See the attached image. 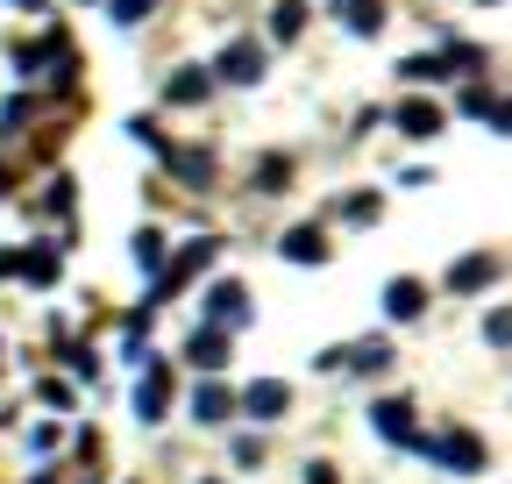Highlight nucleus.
<instances>
[{
	"instance_id": "obj_1",
	"label": "nucleus",
	"mask_w": 512,
	"mask_h": 484,
	"mask_svg": "<svg viewBox=\"0 0 512 484\" xmlns=\"http://www.w3.org/2000/svg\"><path fill=\"white\" fill-rule=\"evenodd\" d=\"M413 456L441 463L448 477H477V470H484V442H477L470 428H448V435H420V449H413Z\"/></svg>"
},
{
	"instance_id": "obj_2",
	"label": "nucleus",
	"mask_w": 512,
	"mask_h": 484,
	"mask_svg": "<svg viewBox=\"0 0 512 484\" xmlns=\"http://www.w3.org/2000/svg\"><path fill=\"white\" fill-rule=\"evenodd\" d=\"M214 72H221L228 86H256V79H264V43H249V36L228 43V50L214 57Z\"/></svg>"
},
{
	"instance_id": "obj_3",
	"label": "nucleus",
	"mask_w": 512,
	"mask_h": 484,
	"mask_svg": "<svg viewBox=\"0 0 512 484\" xmlns=\"http://www.w3.org/2000/svg\"><path fill=\"white\" fill-rule=\"evenodd\" d=\"M370 428H377L384 442H399V449H420V428H413V406H406V399H377V406H370Z\"/></svg>"
},
{
	"instance_id": "obj_4",
	"label": "nucleus",
	"mask_w": 512,
	"mask_h": 484,
	"mask_svg": "<svg viewBox=\"0 0 512 484\" xmlns=\"http://www.w3.org/2000/svg\"><path fill=\"white\" fill-rule=\"evenodd\" d=\"M242 321H249V292L235 278L207 285V328H242Z\"/></svg>"
},
{
	"instance_id": "obj_5",
	"label": "nucleus",
	"mask_w": 512,
	"mask_h": 484,
	"mask_svg": "<svg viewBox=\"0 0 512 484\" xmlns=\"http://www.w3.org/2000/svg\"><path fill=\"white\" fill-rule=\"evenodd\" d=\"M242 413H249V420H285V413H292V385L256 378V385L242 392Z\"/></svg>"
},
{
	"instance_id": "obj_6",
	"label": "nucleus",
	"mask_w": 512,
	"mask_h": 484,
	"mask_svg": "<svg viewBox=\"0 0 512 484\" xmlns=\"http://www.w3.org/2000/svg\"><path fill=\"white\" fill-rule=\"evenodd\" d=\"M185 363H192V371H221V363H228V328H192Z\"/></svg>"
},
{
	"instance_id": "obj_7",
	"label": "nucleus",
	"mask_w": 512,
	"mask_h": 484,
	"mask_svg": "<svg viewBox=\"0 0 512 484\" xmlns=\"http://www.w3.org/2000/svg\"><path fill=\"white\" fill-rule=\"evenodd\" d=\"M441 129H448V114H441L434 100H406V107H399V136L427 143V136H441Z\"/></svg>"
},
{
	"instance_id": "obj_8",
	"label": "nucleus",
	"mask_w": 512,
	"mask_h": 484,
	"mask_svg": "<svg viewBox=\"0 0 512 484\" xmlns=\"http://www.w3.org/2000/svg\"><path fill=\"white\" fill-rule=\"evenodd\" d=\"M164 406H171V371H164V363H150L143 385H136V413H143V420H164Z\"/></svg>"
},
{
	"instance_id": "obj_9",
	"label": "nucleus",
	"mask_w": 512,
	"mask_h": 484,
	"mask_svg": "<svg viewBox=\"0 0 512 484\" xmlns=\"http://www.w3.org/2000/svg\"><path fill=\"white\" fill-rule=\"evenodd\" d=\"M427 307V285L420 278H392V285H384V314H392V321H413Z\"/></svg>"
},
{
	"instance_id": "obj_10",
	"label": "nucleus",
	"mask_w": 512,
	"mask_h": 484,
	"mask_svg": "<svg viewBox=\"0 0 512 484\" xmlns=\"http://www.w3.org/2000/svg\"><path fill=\"white\" fill-rule=\"evenodd\" d=\"M228 413H235V399H228L221 385H200V392H192V420H200V428H221Z\"/></svg>"
},
{
	"instance_id": "obj_11",
	"label": "nucleus",
	"mask_w": 512,
	"mask_h": 484,
	"mask_svg": "<svg viewBox=\"0 0 512 484\" xmlns=\"http://www.w3.org/2000/svg\"><path fill=\"white\" fill-rule=\"evenodd\" d=\"M498 278V257H463L456 271H448V292H477V285H491Z\"/></svg>"
},
{
	"instance_id": "obj_12",
	"label": "nucleus",
	"mask_w": 512,
	"mask_h": 484,
	"mask_svg": "<svg viewBox=\"0 0 512 484\" xmlns=\"http://www.w3.org/2000/svg\"><path fill=\"white\" fill-rule=\"evenodd\" d=\"M207 86H214V72H200V65H185L171 86H164V100H178V107H192V100H207Z\"/></svg>"
},
{
	"instance_id": "obj_13",
	"label": "nucleus",
	"mask_w": 512,
	"mask_h": 484,
	"mask_svg": "<svg viewBox=\"0 0 512 484\" xmlns=\"http://www.w3.org/2000/svg\"><path fill=\"white\" fill-rule=\"evenodd\" d=\"M349 371H363V378H370V371H392V342H384V335L356 342V349H349Z\"/></svg>"
},
{
	"instance_id": "obj_14",
	"label": "nucleus",
	"mask_w": 512,
	"mask_h": 484,
	"mask_svg": "<svg viewBox=\"0 0 512 484\" xmlns=\"http://www.w3.org/2000/svg\"><path fill=\"white\" fill-rule=\"evenodd\" d=\"M285 257L292 264H328V242H320V228H292L285 235Z\"/></svg>"
},
{
	"instance_id": "obj_15",
	"label": "nucleus",
	"mask_w": 512,
	"mask_h": 484,
	"mask_svg": "<svg viewBox=\"0 0 512 484\" xmlns=\"http://www.w3.org/2000/svg\"><path fill=\"white\" fill-rule=\"evenodd\" d=\"M342 22H349L356 36H377V29H384V8H377V0H342Z\"/></svg>"
},
{
	"instance_id": "obj_16",
	"label": "nucleus",
	"mask_w": 512,
	"mask_h": 484,
	"mask_svg": "<svg viewBox=\"0 0 512 484\" xmlns=\"http://www.w3.org/2000/svg\"><path fill=\"white\" fill-rule=\"evenodd\" d=\"M299 29H306V0H278V8H271V36L292 43Z\"/></svg>"
},
{
	"instance_id": "obj_17",
	"label": "nucleus",
	"mask_w": 512,
	"mask_h": 484,
	"mask_svg": "<svg viewBox=\"0 0 512 484\" xmlns=\"http://www.w3.org/2000/svg\"><path fill=\"white\" fill-rule=\"evenodd\" d=\"M399 79H406V86H434V79H448V57H406Z\"/></svg>"
},
{
	"instance_id": "obj_18",
	"label": "nucleus",
	"mask_w": 512,
	"mask_h": 484,
	"mask_svg": "<svg viewBox=\"0 0 512 484\" xmlns=\"http://www.w3.org/2000/svg\"><path fill=\"white\" fill-rule=\"evenodd\" d=\"M22 278H29V285H50V278H57V250H29V257H22Z\"/></svg>"
},
{
	"instance_id": "obj_19",
	"label": "nucleus",
	"mask_w": 512,
	"mask_h": 484,
	"mask_svg": "<svg viewBox=\"0 0 512 484\" xmlns=\"http://www.w3.org/2000/svg\"><path fill=\"white\" fill-rule=\"evenodd\" d=\"M136 264H143V271H164V235H157V228L136 235Z\"/></svg>"
},
{
	"instance_id": "obj_20",
	"label": "nucleus",
	"mask_w": 512,
	"mask_h": 484,
	"mask_svg": "<svg viewBox=\"0 0 512 484\" xmlns=\"http://www.w3.org/2000/svg\"><path fill=\"white\" fill-rule=\"evenodd\" d=\"M285 178H292L285 157H264V164H256V186H264V193H285Z\"/></svg>"
},
{
	"instance_id": "obj_21",
	"label": "nucleus",
	"mask_w": 512,
	"mask_h": 484,
	"mask_svg": "<svg viewBox=\"0 0 512 484\" xmlns=\"http://www.w3.org/2000/svg\"><path fill=\"white\" fill-rule=\"evenodd\" d=\"M235 463L256 470V463H264V442H256V435H235Z\"/></svg>"
},
{
	"instance_id": "obj_22",
	"label": "nucleus",
	"mask_w": 512,
	"mask_h": 484,
	"mask_svg": "<svg viewBox=\"0 0 512 484\" xmlns=\"http://www.w3.org/2000/svg\"><path fill=\"white\" fill-rule=\"evenodd\" d=\"M484 342H498V349H505V342H512V307H505V314H491V321H484Z\"/></svg>"
},
{
	"instance_id": "obj_23",
	"label": "nucleus",
	"mask_w": 512,
	"mask_h": 484,
	"mask_svg": "<svg viewBox=\"0 0 512 484\" xmlns=\"http://www.w3.org/2000/svg\"><path fill=\"white\" fill-rule=\"evenodd\" d=\"M143 15H150V0H114V22H121V29H128V22H143Z\"/></svg>"
},
{
	"instance_id": "obj_24",
	"label": "nucleus",
	"mask_w": 512,
	"mask_h": 484,
	"mask_svg": "<svg viewBox=\"0 0 512 484\" xmlns=\"http://www.w3.org/2000/svg\"><path fill=\"white\" fill-rule=\"evenodd\" d=\"M342 214H349V221H370V214H377V193H356V200H349Z\"/></svg>"
},
{
	"instance_id": "obj_25",
	"label": "nucleus",
	"mask_w": 512,
	"mask_h": 484,
	"mask_svg": "<svg viewBox=\"0 0 512 484\" xmlns=\"http://www.w3.org/2000/svg\"><path fill=\"white\" fill-rule=\"evenodd\" d=\"M306 484H335V470H328V463H313V470H306Z\"/></svg>"
},
{
	"instance_id": "obj_26",
	"label": "nucleus",
	"mask_w": 512,
	"mask_h": 484,
	"mask_svg": "<svg viewBox=\"0 0 512 484\" xmlns=\"http://www.w3.org/2000/svg\"><path fill=\"white\" fill-rule=\"evenodd\" d=\"M491 121H498V136H512V107H491Z\"/></svg>"
},
{
	"instance_id": "obj_27",
	"label": "nucleus",
	"mask_w": 512,
	"mask_h": 484,
	"mask_svg": "<svg viewBox=\"0 0 512 484\" xmlns=\"http://www.w3.org/2000/svg\"><path fill=\"white\" fill-rule=\"evenodd\" d=\"M0 193H8V171H0Z\"/></svg>"
},
{
	"instance_id": "obj_28",
	"label": "nucleus",
	"mask_w": 512,
	"mask_h": 484,
	"mask_svg": "<svg viewBox=\"0 0 512 484\" xmlns=\"http://www.w3.org/2000/svg\"><path fill=\"white\" fill-rule=\"evenodd\" d=\"M22 8H36V0H22Z\"/></svg>"
},
{
	"instance_id": "obj_29",
	"label": "nucleus",
	"mask_w": 512,
	"mask_h": 484,
	"mask_svg": "<svg viewBox=\"0 0 512 484\" xmlns=\"http://www.w3.org/2000/svg\"><path fill=\"white\" fill-rule=\"evenodd\" d=\"M207 484H214V477H207Z\"/></svg>"
}]
</instances>
